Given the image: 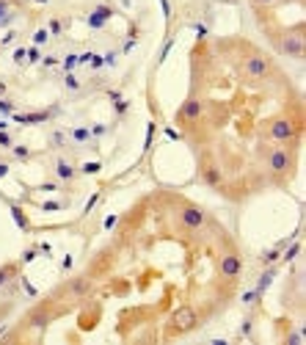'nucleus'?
I'll return each mask as SVG.
<instances>
[{
  "instance_id": "f257e3e1",
  "label": "nucleus",
  "mask_w": 306,
  "mask_h": 345,
  "mask_svg": "<svg viewBox=\"0 0 306 345\" xmlns=\"http://www.w3.org/2000/svg\"><path fill=\"white\" fill-rule=\"evenodd\" d=\"M243 260L226 226L182 194L155 191L64 288L80 334L171 342L202 329L234 296Z\"/></svg>"
},
{
  "instance_id": "f03ea898",
  "label": "nucleus",
  "mask_w": 306,
  "mask_h": 345,
  "mask_svg": "<svg viewBox=\"0 0 306 345\" xmlns=\"http://www.w3.org/2000/svg\"><path fill=\"white\" fill-rule=\"evenodd\" d=\"M176 125L199 180L229 202L287 188L303 147V97L265 47L204 36L191 50V86Z\"/></svg>"
},
{
  "instance_id": "7ed1b4c3",
  "label": "nucleus",
  "mask_w": 306,
  "mask_h": 345,
  "mask_svg": "<svg viewBox=\"0 0 306 345\" xmlns=\"http://www.w3.org/2000/svg\"><path fill=\"white\" fill-rule=\"evenodd\" d=\"M260 31L281 55L303 58V11L306 0H249Z\"/></svg>"
}]
</instances>
